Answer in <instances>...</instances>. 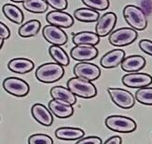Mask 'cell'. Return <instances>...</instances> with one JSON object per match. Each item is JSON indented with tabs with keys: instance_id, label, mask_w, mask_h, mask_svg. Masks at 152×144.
<instances>
[{
	"instance_id": "6da1fadb",
	"label": "cell",
	"mask_w": 152,
	"mask_h": 144,
	"mask_svg": "<svg viewBox=\"0 0 152 144\" xmlns=\"http://www.w3.org/2000/svg\"><path fill=\"white\" fill-rule=\"evenodd\" d=\"M64 75V66L57 62L45 63L40 65L36 71V77L38 81L45 84L57 82Z\"/></svg>"
},
{
	"instance_id": "7a4b0ae2",
	"label": "cell",
	"mask_w": 152,
	"mask_h": 144,
	"mask_svg": "<svg viewBox=\"0 0 152 144\" xmlns=\"http://www.w3.org/2000/svg\"><path fill=\"white\" fill-rule=\"evenodd\" d=\"M123 17L127 23L134 30H145L148 26V19L145 12L136 6L128 5L123 9Z\"/></svg>"
},
{
	"instance_id": "3957f363",
	"label": "cell",
	"mask_w": 152,
	"mask_h": 144,
	"mask_svg": "<svg viewBox=\"0 0 152 144\" xmlns=\"http://www.w3.org/2000/svg\"><path fill=\"white\" fill-rule=\"evenodd\" d=\"M67 88L76 96L83 99H91L97 94L96 88L91 81L81 79L77 76L70 78L67 81Z\"/></svg>"
},
{
	"instance_id": "277c9868",
	"label": "cell",
	"mask_w": 152,
	"mask_h": 144,
	"mask_svg": "<svg viewBox=\"0 0 152 144\" xmlns=\"http://www.w3.org/2000/svg\"><path fill=\"white\" fill-rule=\"evenodd\" d=\"M104 123L107 128L118 133H131L136 128V123L133 119L122 115L108 116Z\"/></svg>"
},
{
	"instance_id": "5b68a950",
	"label": "cell",
	"mask_w": 152,
	"mask_h": 144,
	"mask_svg": "<svg viewBox=\"0 0 152 144\" xmlns=\"http://www.w3.org/2000/svg\"><path fill=\"white\" fill-rule=\"evenodd\" d=\"M137 32L134 28L123 27L112 32L109 35V42L115 47H124L134 43L137 38Z\"/></svg>"
},
{
	"instance_id": "8992f818",
	"label": "cell",
	"mask_w": 152,
	"mask_h": 144,
	"mask_svg": "<svg viewBox=\"0 0 152 144\" xmlns=\"http://www.w3.org/2000/svg\"><path fill=\"white\" fill-rule=\"evenodd\" d=\"M3 88L8 93L15 97H24L29 92V85L24 80L18 77L6 78L3 82Z\"/></svg>"
},
{
	"instance_id": "52a82bcc",
	"label": "cell",
	"mask_w": 152,
	"mask_h": 144,
	"mask_svg": "<svg viewBox=\"0 0 152 144\" xmlns=\"http://www.w3.org/2000/svg\"><path fill=\"white\" fill-rule=\"evenodd\" d=\"M74 75L77 77L88 81H94L101 75V70L95 64L81 62L75 65Z\"/></svg>"
},
{
	"instance_id": "ba28073f",
	"label": "cell",
	"mask_w": 152,
	"mask_h": 144,
	"mask_svg": "<svg viewBox=\"0 0 152 144\" xmlns=\"http://www.w3.org/2000/svg\"><path fill=\"white\" fill-rule=\"evenodd\" d=\"M108 93L117 106L130 109L134 105V97L128 90L121 88H108Z\"/></svg>"
},
{
	"instance_id": "9c48e42d",
	"label": "cell",
	"mask_w": 152,
	"mask_h": 144,
	"mask_svg": "<svg viewBox=\"0 0 152 144\" xmlns=\"http://www.w3.org/2000/svg\"><path fill=\"white\" fill-rule=\"evenodd\" d=\"M44 38L51 45L62 46L67 42V35L60 27L55 25H47L42 30Z\"/></svg>"
},
{
	"instance_id": "30bf717a",
	"label": "cell",
	"mask_w": 152,
	"mask_h": 144,
	"mask_svg": "<svg viewBox=\"0 0 152 144\" xmlns=\"http://www.w3.org/2000/svg\"><path fill=\"white\" fill-rule=\"evenodd\" d=\"M124 86L132 88H141L148 87L152 83V76L144 73H131L122 77Z\"/></svg>"
},
{
	"instance_id": "8fae6325",
	"label": "cell",
	"mask_w": 152,
	"mask_h": 144,
	"mask_svg": "<svg viewBox=\"0 0 152 144\" xmlns=\"http://www.w3.org/2000/svg\"><path fill=\"white\" fill-rule=\"evenodd\" d=\"M98 55V50L91 45H78L70 51L72 59L77 62H88L95 59Z\"/></svg>"
},
{
	"instance_id": "7c38bea8",
	"label": "cell",
	"mask_w": 152,
	"mask_h": 144,
	"mask_svg": "<svg viewBox=\"0 0 152 144\" xmlns=\"http://www.w3.org/2000/svg\"><path fill=\"white\" fill-rule=\"evenodd\" d=\"M117 22V15L114 12H107L102 15L97 21L95 33L100 36H107L114 29Z\"/></svg>"
},
{
	"instance_id": "4fadbf2b",
	"label": "cell",
	"mask_w": 152,
	"mask_h": 144,
	"mask_svg": "<svg viewBox=\"0 0 152 144\" xmlns=\"http://www.w3.org/2000/svg\"><path fill=\"white\" fill-rule=\"evenodd\" d=\"M46 20L50 24L58 26L62 28H69L74 24V19L69 13L63 10H53L49 12Z\"/></svg>"
},
{
	"instance_id": "5bb4252c",
	"label": "cell",
	"mask_w": 152,
	"mask_h": 144,
	"mask_svg": "<svg viewBox=\"0 0 152 144\" xmlns=\"http://www.w3.org/2000/svg\"><path fill=\"white\" fill-rule=\"evenodd\" d=\"M49 108L50 112L58 118H68L74 114L73 105L54 99L49 102Z\"/></svg>"
},
{
	"instance_id": "9a60e30c",
	"label": "cell",
	"mask_w": 152,
	"mask_h": 144,
	"mask_svg": "<svg viewBox=\"0 0 152 144\" xmlns=\"http://www.w3.org/2000/svg\"><path fill=\"white\" fill-rule=\"evenodd\" d=\"M31 113L33 117L41 125L45 127H50L52 122H53V118L50 114V111L46 108L44 105L40 103H36L32 106Z\"/></svg>"
},
{
	"instance_id": "2e32d148",
	"label": "cell",
	"mask_w": 152,
	"mask_h": 144,
	"mask_svg": "<svg viewBox=\"0 0 152 144\" xmlns=\"http://www.w3.org/2000/svg\"><path fill=\"white\" fill-rule=\"evenodd\" d=\"M125 58V52L122 49H114L104 54L101 59V65L104 68H115L121 64Z\"/></svg>"
},
{
	"instance_id": "e0dca14e",
	"label": "cell",
	"mask_w": 152,
	"mask_h": 144,
	"mask_svg": "<svg viewBox=\"0 0 152 144\" xmlns=\"http://www.w3.org/2000/svg\"><path fill=\"white\" fill-rule=\"evenodd\" d=\"M146 65V60L140 55H133L124 58L121 62V69L128 73H134L143 69Z\"/></svg>"
},
{
	"instance_id": "ac0fdd59",
	"label": "cell",
	"mask_w": 152,
	"mask_h": 144,
	"mask_svg": "<svg viewBox=\"0 0 152 144\" xmlns=\"http://www.w3.org/2000/svg\"><path fill=\"white\" fill-rule=\"evenodd\" d=\"M9 69L17 74H27L35 67V64L32 61L24 58H17L10 61L8 63Z\"/></svg>"
},
{
	"instance_id": "d6986e66",
	"label": "cell",
	"mask_w": 152,
	"mask_h": 144,
	"mask_svg": "<svg viewBox=\"0 0 152 144\" xmlns=\"http://www.w3.org/2000/svg\"><path fill=\"white\" fill-rule=\"evenodd\" d=\"M84 131L77 127H64L55 131L56 138L63 140H78L84 137Z\"/></svg>"
},
{
	"instance_id": "ffe728a7",
	"label": "cell",
	"mask_w": 152,
	"mask_h": 144,
	"mask_svg": "<svg viewBox=\"0 0 152 144\" xmlns=\"http://www.w3.org/2000/svg\"><path fill=\"white\" fill-rule=\"evenodd\" d=\"M50 96L52 97V99L64 101L71 104V105H74L77 102L76 95L68 88H65L61 86L53 87L50 89Z\"/></svg>"
},
{
	"instance_id": "44dd1931",
	"label": "cell",
	"mask_w": 152,
	"mask_h": 144,
	"mask_svg": "<svg viewBox=\"0 0 152 144\" xmlns=\"http://www.w3.org/2000/svg\"><path fill=\"white\" fill-rule=\"evenodd\" d=\"M73 43L76 46L78 45H91L95 46L100 41V36H99L96 33L83 31L79 32L77 34L73 35Z\"/></svg>"
},
{
	"instance_id": "7402d4cb",
	"label": "cell",
	"mask_w": 152,
	"mask_h": 144,
	"mask_svg": "<svg viewBox=\"0 0 152 144\" xmlns=\"http://www.w3.org/2000/svg\"><path fill=\"white\" fill-rule=\"evenodd\" d=\"M75 18L79 22H92L99 20L100 16L97 10H94L90 8H81L74 12Z\"/></svg>"
},
{
	"instance_id": "603a6c76",
	"label": "cell",
	"mask_w": 152,
	"mask_h": 144,
	"mask_svg": "<svg viewBox=\"0 0 152 144\" xmlns=\"http://www.w3.org/2000/svg\"><path fill=\"white\" fill-rule=\"evenodd\" d=\"M3 13L10 21L15 22L17 24L22 23L23 21V13L17 6L12 4H6L2 8Z\"/></svg>"
},
{
	"instance_id": "cb8c5ba5",
	"label": "cell",
	"mask_w": 152,
	"mask_h": 144,
	"mask_svg": "<svg viewBox=\"0 0 152 144\" xmlns=\"http://www.w3.org/2000/svg\"><path fill=\"white\" fill-rule=\"evenodd\" d=\"M40 22L37 20H31V21L23 24L19 29V35L22 37H31L37 35L40 30Z\"/></svg>"
},
{
	"instance_id": "d4e9b609",
	"label": "cell",
	"mask_w": 152,
	"mask_h": 144,
	"mask_svg": "<svg viewBox=\"0 0 152 144\" xmlns=\"http://www.w3.org/2000/svg\"><path fill=\"white\" fill-rule=\"evenodd\" d=\"M49 53L52 60H54L55 62L63 65V66H67L69 64V58L68 55L65 53V51L57 45H52L49 48Z\"/></svg>"
},
{
	"instance_id": "484cf974",
	"label": "cell",
	"mask_w": 152,
	"mask_h": 144,
	"mask_svg": "<svg viewBox=\"0 0 152 144\" xmlns=\"http://www.w3.org/2000/svg\"><path fill=\"white\" fill-rule=\"evenodd\" d=\"M23 8L33 13H43L48 9L49 4L46 0H25L23 2Z\"/></svg>"
},
{
	"instance_id": "4316f807",
	"label": "cell",
	"mask_w": 152,
	"mask_h": 144,
	"mask_svg": "<svg viewBox=\"0 0 152 144\" xmlns=\"http://www.w3.org/2000/svg\"><path fill=\"white\" fill-rule=\"evenodd\" d=\"M135 99L144 105H152V88H141L135 93Z\"/></svg>"
},
{
	"instance_id": "83f0119b",
	"label": "cell",
	"mask_w": 152,
	"mask_h": 144,
	"mask_svg": "<svg viewBox=\"0 0 152 144\" xmlns=\"http://www.w3.org/2000/svg\"><path fill=\"white\" fill-rule=\"evenodd\" d=\"M82 2L94 10H105L109 7V0H82Z\"/></svg>"
},
{
	"instance_id": "f1b7e54d",
	"label": "cell",
	"mask_w": 152,
	"mask_h": 144,
	"mask_svg": "<svg viewBox=\"0 0 152 144\" xmlns=\"http://www.w3.org/2000/svg\"><path fill=\"white\" fill-rule=\"evenodd\" d=\"M29 144H52V139L45 134H35L31 136L28 140Z\"/></svg>"
},
{
	"instance_id": "f546056e",
	"label": "cell",
	"mask_w": 152,
	"mask_h": 144,
	"mask_svg": "<svg viewBox=\"0 0 152 144\" xmlns=\"http://www.w3.org/2000/svg\"><path fill=\"white\" fill-rule=\"evenodd\" d=\"M50 8L55 10H64L67 8V0H46Z\"/></svg>"
},
{
	"instance_id": "4dcf8cb0",
	"label": "cell",
	"mask_w": 152,
	"mask_h": 144,
	"mask_svg": "<svg viewBox=\"0 0 152 144\" xmlns=\"http://www.w3.org/2000/svg\"><path fill=\"white\" fill-rule=\"evenodd\" d=\"M139 48L145 53L152 56V41L148 39H143L139 42Z\"/></svg>"
},
{
	"instance_id": "1f68e13d",
	"label": "cell",
	"mask_w": 152,
	"mask_h": 144,
	"mask_svg": "<svg viewBox=\"0 0 152 144\" xmlns=\"http://www.w3.org/2000/svg\"><path fill=\"white\" fill-rule=\"evenodd\" d=\"M77 144H102V140L98 137H87L78 140Z\"/></svg>"
},
{
	"instance_id": "d6a6232c",
	"label": "cell",
	"mask_w": 152,
	"mask_h": 144,
	"mask_svg": "<svg viewBox=\"0 0 152 144\" xmlns=\"http://www.w3.org/2000/svg\"><path fill=\"white\" fill-rule=\"evenodd\" d=\"M10 35V32L8 26L5 25L2 22H0V37L2 39H8Z\"/></svg>"
},
{
	"instance_id": "836d02e7",
	"label": "cell",
	"mask_w": 152,
	"mask_h": 144,
	"mask_svg": "<svg viewBox=\"0 0 152 144\" xmlns=\"http://www.w3.org/2000/svg\"><path fill=\"white\" fill-rule=\"evenodd\" d=\"M121 143H122V140L118 136L111 137L107 141H104V144H121Z\"/></svg>"
},
{
	"instance_id": "e575fe53",
	"label": "cell",
	"mask_w": 152,
	"mask_h": 144,
	"mask_svg": "<svg viewBox=\"0 0 152 144\" xmlns=\"http://www.w3.org/2000/svg\"><path fill=\"white\" fill-rule=\"evenodd\" d=\"M13 2H24L25 0H11Z\"/></svg>"
},
{
	"instance_id": "d590c367",
	"label": "cell",
	"mask_w": 152,
	"mask_h": 144,
	"mask_svg": "<svg viewBox=\"0 0 152 144\" xmlns=\"http://www.w3.org/2000/svg\"><path fill=\"white\" fill-rule=\"evenodd\" d=\"M0 44H1L0 46H1V48H2V47H3V45H4V39L1 38V42H0Z\"/></svg>"
}]
</instances>
